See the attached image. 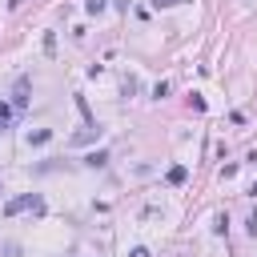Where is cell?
Listing matches in <instances>:
<instances>
[{
	"mask_svg": "<svg viewBox=\"0 0 257 257\" xmlns=\"http://www.w3.org/2000/svg\"><path fill=\"white\" fill-rule=\"evenodd\" d=\"M20 209H36V213H40V209H44V201H40V197H32V193H28V197H16V201H8V205H4V217L20 213Z\"/></svg>",
	"mask_w": 257,
	"mask_h": 257,
	"instance_id": "cell-1",
	"label": "cell"
},
{
	"mask_svg": "<svg viewBox=\"0 0 257 257\" xmlns=\"http://www.w3.org/2000/svg\"><path fill=\"white\" fill-rule=\"evenodd\" d=\"M12 104H16V108H24V104H28V76H20V80H16V88H12Z\"/></svg>",
	"mask_w": 257,
	"mask_h": 257,
	"instance_id": "cell-2",
	"label": "cell"
},
{
	"mask_svg": "<svg viewBox=\"0 0 257 257\" xmlns=\"http://www.w3.org/2000/svg\"><path fill=\"white\" fill-rule=\"evenodd\" d=\"M96 137H100V124H88L84 133H76V137H72V145H84V141H96Z\"/></svg>",
	"mask_w": 257,
	"mask_h": 257,
	"instance_id": "cell-3",
	"label": "cell"
},
{
	"mask_svg": "<svg viewBox=\"0 0 257 257\" xmlns=\"http://www.w3.org/2000/svg\"><path fill=\"white\" fill-rule=\"evenodd\" d=\"M104 161H108V153H104V149H96V153H88V157H84V165H88V169H100Z\"/></svg>",
	"mask_w": 257,
	"mask_h": 257,
	"instance_id": "cell-4",
	"label": "cell"
},
{
	"mask_svg": "<svg viewBox=\"0 0 257 257\" xmlns=\"http://www.w3.org/2000/svg\"><path fill=\"white\" fill-rule=\"evenodd\" d=\"M48 137H52V133H48V128H36V133H28V145H44V141H48Z\"/></svg>",
	"mask_w": 257,
	"mask_h": 257,
	"instance_id": "cell-5",
	"label": "cell"
},
{
	"mask_svg": "<svg viewBox=\"0 0 257 257\" xmlns=\"http://www.w3.org/2000/svg\"><path fill=\"white\" fill-rule=\"evenodd\" d=\"M181 181H185V165H173L169 169V185H181Z\"/></svg>",
	"mask_w": 257,
	"mask_h": 257,
	"instance_id": "cell-6",
	"label": "cell"
},
{
	"mask_svg": "<svg viewBox=\"0 0 257 257\" xmlns=\"http://www.w3.org/2000/svg\"><path fill=\"white\" fill-rule=\"evenodd\" d=\"M0 257H20V245H16V241H4V245H0Z\"/></svg>",
	"mask_w": 257,
	"mask_h": 257,
	"instance_id": "cell-7",
	"label": "cell"
},
{
	"mask_svg": "<svg viewBox=\"0 0 257 257\" xmlns=\"http://www.w3.org/2000/svg\"><path fill=\"white\" fill-rule=\"evenodd\" d=\"M137 88H141V84H137V76H128V80H124V84H120V92H124V96H133V92H137Z\"/></svg>",
	"mask_w": 257,
	"mask_h": 257,
	"instance_id": "cell-8",
	"label": "cell"
},
{
	"mask_svg": "<svg viewBox=\"0 0 257 257\" xmlns=\"http://www.w3.org/2000/svg\"><path fill=\"white\" fill-rule=\"evenodd\" d=\"M104 4H108V0H88V4H84V8H88V12H92V16H96V12H104Z\"/></svg>",
	"mask_w": 257,
	"mask_h": 257,
	"instance_id": "cell-9",
	"label": "cell"
},
{
	"mask_svg": "<svg viewBox=\"0 0 257 257\" xmlns=\"http://www.w3.org/2000/svg\"><path fill=\"white\" fill-rule=\"evenodd\" d=\"M8 120H12V108H8V104H0V124H8Z\"/></svg>",
	"mask_w": 257,
	"mask_h": 257,
	"instance_id": "cell-10",
	"label": "cell"
},
{
	"mask_svg": "<svg viewBox=\"0 0 257 257\" xmlns=\"http://www.w3.org/2000/svg\"><path fill=\"white\" fill-rule=\"evenodd\" d=\"M153 8H173V4H181V0H149Z\"/></svg>",
	"mask_w": 257,
	"mask_h": 257,
	"instance_id": "cell-11",
	"label": "cell"
},
{
	"mask_svg": "<svg viewBox=\"0 0 257 257\" xmlns=\"http://www.w3.org/2000/svg\"><path fill=\"white\" fill-rule=\"evenodd\" d=\"M133 257H149V249H145V245H137V249H133Z\"/></svg>",
	"mask_w": 257,
	"mask_h": 257,
	"instance_id": "cell-12",
	"label": "cell"
}]
</instances>
